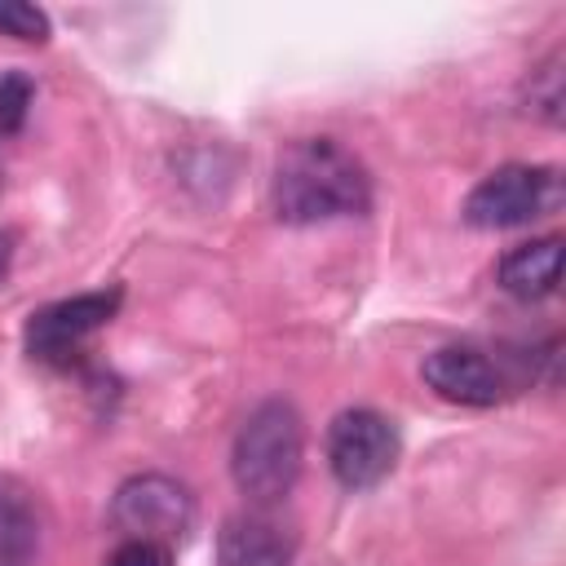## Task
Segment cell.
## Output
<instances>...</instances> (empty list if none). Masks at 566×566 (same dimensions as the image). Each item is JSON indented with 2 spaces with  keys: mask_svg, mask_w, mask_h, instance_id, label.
I'll use <instances>...</instances> for the list:
<instances>
[{
  "mask_svg": "<svg viewBox=\"0 0 566 566\" xmlns=\"http://www.w3.org/2000/svg\"><path fill=\"white\" fill-rule=\"evenodd\" d=\"M270 208L283 226H323L371 208V177L336 137H296L279 150Z\"/></svg>",
  "mask_w": 566,
  "mask_h": 566,
  "instance_id": "cell-1",
  "label": "cell"
},
{
  "mask_svg": "<svg viewBox=\"0 0 566 566\" xmlns=\"http://www.w3.org/2000/svg\"><path fill=\"white\" fill-rule=\"evenodd\" d=\"M106 566H172V548L168 544H150V539H124Z\"/></svg>",
  "mask_w": 566,
  "mask_h": 566,
  "instance_id": "cell-14",
  "label": "cell"
},
{
  "mask_svg": "<svg viewBox=\"0 0 566 566\" xmlns=\"http://www.w3.org/2000/svg\"><path fill=\"white\" fill-rule=\"evenodd\" d=\"M522 102H526L531 119L562 128V119H566V53L562 49H553L544 62L531 66V75L522 84Z\"/></svg>",
  "mask_w": 566,
  "mask_h": 566,
  "instance_id": "cell-11",
  "label": "cell"
},
{
  "mask_svg": "<svg viewBox=\"0 0 566 566\" xmlns=\"http://www.w3.org/2000/svg\"><path fill=\"white\" fill-rule=\"evenodd\" d=\"M31 102H35V84H31V75H22V71L0 75V137H9V133L22 128Z\"/></svg>",
  "mask_w": 566,
  "mask_h": 566,
  "instance_id": "cell-13",
  "label": "cell"
},
{
  "mask_svg": "<svg viewBox=\"0 0 566 566\" xmlns=\"http://www.w3.org/2000/svg\"><path fill=\"white\" fill-rule=\"evenodd\" d=\"M420 376L438 398L460 402V407H495L513 389L509 371L478 345H442L424 354Z\"/></svg>",
  "mask_w": 566,
  "mask_h": 566,
  "instance_id": "cell-7",
  "label": "cell"
},
{
  "mask_svg": "<svg viewBox=\"0 0 566 566\" xmlns=\"http://www.w3.org/2000/svg\"><path fill=\"white\" fill-rule=\"evenodd\" d=\"M495 279L509 296L517 301H544L557 292V279H562V239L557 234H544V239H531V243H517L500 256L495 265Z\"/></svg>",
  "mask_w": 566,
  "mask_h": 566,
  "instance_id": "cell-10",
  "label": "cell"
},
{
  "mask_svg": "<svg viewBox=\"0 0 566 566\" xmlns=\"http://www.w3.org/2000/svg\"><path fill=\"white\" fill-rule=\"evenodd\" d=\"M562 203V177L557 168H544V164H504L495 172H486L460 217L473 226V230H513V226H526L544 212H553Z\"/></svg>",
  "mask_w": 566,
  "mask_h": 566,
  "instance_id": "cell-3",
  "label": "cell"
},
{
  "mask_svg": "<svg viewBox=\"0 0 566 566\" xmlns=\"http://www.w3.org/2000/svg\"><path fill=\"white\" fill-rule=\"evenodd\" d=\"M292 548V531L270 509H248L226 517L217 535V566H287Z\"/></svg>",
  "mask_w": 566,
  "mask_h": 566,
  "instance_id": "cell-8",
  "label": "cell"
},
{
  "mask_svg": "<svg viewBox=\"0 0 566 566\" xmlns=\"http://www.w3.org/2000/svg\"><path fill=\"white\" fill-rule=\"evenodd\" d=\"M44 504L22 482L0 473V566H35L44 553Z\"/></svg>",
  "mask_w": 566,
  "mask_h": 566,
  "instance_id": "cell-9",
  "label": "cell"
},
{
  "mask_svg": "<svg viewBox=\"0 0 566 566\" xmlns=\"http://www.w3.org/2000/svg\"><path fill=\"white\" fill-rule=\"evenodd\" d=\"M398 424L371 407H349L327 424V469L345 491L380 486L398 464Z\"/></svg>",
  "mask_w": 566,
  "mask_h": 566,
  "instance_id": "cell-4",
  "label": "cell"
},
{
  "mask_svg": "<svg viewBox=\"0 0 566 566\" xmlns=\"http://www.w3.org/2000/svg\"><path fill=\"white\" fill-rule=\"evenodd\" d=\"M305 464V424L301 411L287 398H265L256 402L230 447V473L239 495L252 509H274L283 495H292L296 478Z\"/></svg>",
  "mask_w": 566,
  "mask_h": 566,
  "instance_id": "cell-2",
  "label": "cell"
},
{
  "mask_svg": "<svg viewBox=\"0 0 566 566\" xmlns=\"http://www.w3.org/2000/svg\"><path fill=\"white\" fill-rule=\"evenodd\" d=\"M9 274V239H4V230H0V279Z\"/></svg>",
  "mask_w": 566,
  "mask_h": 566,
  "instance_id": "cell-15",
  "label": "cell"
},
{
  "mask_svg": "<svg viewBox=\"0 0 566 566\" xmlns=\"http://www.w3.org/2000/svg\"><path fill=\"white\" fill-rule=\"evenodd\" d=\"M0 35L44 44L49 40V13L40 4H27V0H0Z\"/></svg>",
  "mask_w": 566,
  "mask_h": 566,
  "instance_id": "cell-12",
  "label": "cell"
},
{
  "mask_svg": "<svg viewBox=\"0 0 566 566\" xmlns=\"http://www.w3.org/2000/svg\"><path fill=\"white\" fill-rule=\"evenodd\" d=\"M119 305H124V287L80 292V296L40 305L27 318V332H22L27 354L40 358V363H71L80 354V345L119 314Z\"/></svg>",
  "mask_w": 566,
  "mask_h": 566,
  "instance_id": "cell-6",
  "label": "cell"
},
{
  "mask_svg": "<svg viewBox=\"0 0 566 566\" xmlns=\"http://www.w3.org/2000/svg\"><path fill=\"white\" fill-rule=\"evenodd\" d=\"M111 526L124 539L181 544L195 526V495L172 473H133L111 500Z\"/></svg>",
  "mask_w": 566,
  "mask_h": 566,
  "instance_id": "cell-5",
  "label": "cell"
}]
</instances>
